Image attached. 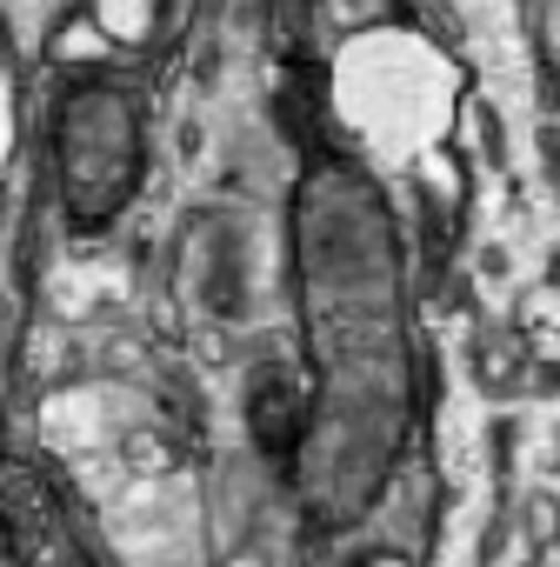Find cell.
<instances>
[{"label":"cell","mask_w":560,"mask_h":567,"mask_svg":"<svg viewBox=\"0 0 560 567\" xmlns=\"http://www.w3.org/2000/svg\"><path fill=\"white\" fill-rule=\"evenodd\" d=\"M61 161H68V207L81 227H101L127 187H134V114L121 94L107 87H81L68 101V121H61Z\"/></svg>","instance_id":"1"},{"label":"cell","mask_w":560,"mask_h":567,"mask_svg":"<svg viewBox=\"0 0 560 567\" xmlns=\"http://www.w3.org/2000/svg\"><path fill=\"white\" fill-rule=\"evenodd\" d=\"M0 534L21 567H101L74 527L68 494L34 461H0Z\"/></svg>","instance_id":"2"}]
</instances>
